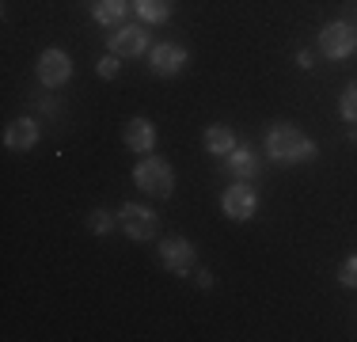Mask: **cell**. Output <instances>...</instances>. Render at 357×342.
Returning a JSON list of instances; mask_svg holds the SVG:
<instances>
[{"instance_id":"obj_1","label":"cell","mask_w":357,"mask_h":342,"mask_svg":"<svg viewBox=\"0 0 357 342\" xmlns=\"http://www.w3.org/2000/svg\"><path fill=\"white\" fill-rule=\"evenodd\" d=\"M266 156L274 164H308V160H316V141L293 126H274L266 133Z\"/></svg>"},{"instance_id":"obj_2","label":"cell","mask_w":357,"mask_h":342,"mask_svg":"<svg viewBox=\"0 0 357 342\" xmlns=\"http://www.w3.org/2000/svg\"><path fill=\"white\" fill-rule=\"evenodd\" d=\"M133 183L141 186L144 194H152V198H172L175 191V171L167 160L160 156H144L137 168H133Z\"/></svg>"},{"instance_id":"obj_3","label":"cell","mask_w":357,"mask_h":342,"mask_svg":"<svg viewBox=\"0 0 357 342\" xmlns=\"http://www.w3.org/2000/svg\"><path fill=\"white\" fill-rule=\"evenodd\" d=\"M118 225L126 228L130 239H152L160 232L156 209H149V205H141V202H126L122 209H118Z\"/></svg>"},{"instance_id":"obj_4","label":"cell","mask_w":357,"mask_h":342,"mask_svg":"<svg viewBox=\"0 0 357 342\" xmlns=\"http://www.w3.org/2000/svg\"><path fill=\"white\" fill-rule=\"evenodd\" d=\"M319 50L327 57H350L357 50V31L350 27V23H327V27L319 31Z\"/></svg>"},{"instance_id":"obj_5","label":"cell","mask_w":357,"mask_h":342,"mask_svg":"<svg viewBox=\"0 0 357 342\" xmlns=\"http://www.w3.org/2000/svg\"><path fill=\"white\" fill-rule=\"evenodd\" d=\"M160 262H164L175 278H186V274L194 270V247H190V239H183V236L164 239V244H160Z\"/></svg>"},{"instance_id":"obj_6","label":"cell","mask_w":357,"mask_h":342,"mask_svg":"<svg viewBox=\"0 0 357 342\" xmlns=\"http://www.w3.org/2000/svg\"><path fill=\"white\" fill-rule=\"evenodd\" d=\"M73 76V61L65 50H42L38 57V80L46 84V88H61V84H69Z\"/></svg>"},{"instance_id":"obj_7","label":"cell","mask_w":357,"mask_h":342,"mask_svg":"<svg viewBox=\"0 0 357 342\" xmlns=\"http://www.w3.org/2000/svg\"><path fill=\"white\" fill-rule=\"evenodd\" d=\"M255 205H259V198H255V191L248 183H232L225 191V198H220V209H225V217H232V221H251Z\"/></svg>"},{"instance_id":"obj_8","label":"cell","mask_w":357,"mask_h":342,"mask_svg":"<svg viewBox=\"0 0 357 342\" xmlns=\"http://www.w3.org/2000/svg\"><path fill=\"white\" fill-rule=\"evenodd\" d=\"M110 50H114L118 57H137L149 50V31L137 27V23H126V27L110 31Z\"/></svg>"},{"instance_id":"obj_9","label":"cell","mask_w":357,"mask_h":342,"mask_svg":"<svg viewBox=\"0 0 357 342\" xmlns=\"http://www.w3.org/2000/svg\"><path fill=\"white\" fill-rule=\"evenodd\" d=\"M149 61H152V73L175 76V73H183V65H186V50L175 46V42H160V46H152Z\"/></svg>"},{"instance_id":"obj_10","label":"cell","mask_w":357,"mask_h":342,"mask_svg":"<svg viewBox=\"0 0 357 342\" xmlns=\"http://www.w3.org/2000/svg\"><path fill=\"white\" fill-rule=\"evenodd\" d=\"M225 160H228V171H232L236 183H251V179H259V171H262L259 156H255L248 144H236V149L228 152Z\"/></svg>"},{"instance_id":"obj_11","label":"cell","mask_w":357,"mask_h":342,"mask_svg":"<svg viewBox=\"0 0 357 342\" xmlns=\"http://www.w3.org/2000/svg\"><path fill=\"white\" fill-rule=\"evenodd\" d=\"M4 144H8L12 152H27V149H35V144H38V126H35V118H15V122H8Z\"/></svg>"},{"instance_id":"obj_12","label":"cell","mask_w":357,"mask_h":342,"mask_svg":"<svg viewBox=\"0 0 357 342\" xmlns=\"http://www.w3.org/2000/svg\"><path fill=\"white\" fill-rule=\"evenodd\" d=\"M126 149L130 152H152V144H156V130H152L149 118H133V122H126Z\"/></svg>"},{"instance_id":"obj_13","label":"cell","mask_w":357,"mask_h":342,"mask_svg":"<svg viewBox=\"0 0 357 342\" xmlns=\"http://www.w3.org/2000/svg\"><path fill=\"white\" fill-rule=\"evenodd\" d=\"M133 8L144 23H167L175 12V0H133Z\"/></svg>"},{"instance_id":"obj_14","label":"cell","mask_w":357,"mask_h":342,"mask_svg":"<svg viewBox=\"0 0 357 342\" xmlns=\"http://www.w3.org/2000/svg\"><path fill=\"white\" fill-rule=\"evenodd\" d=\"M232 149H236V133L228 130V126H209V130H206V152H213V156H228Z\"/></svg>"},{"instance_id":"obj_15","label":"cell","mask_w":357,"mask_h":342,"mask_svg":"<svg viewBox=\"0 0 357 342\" xmlns=\"http://www.w3.org/2000/svg\"><path fill=\"white\" fill-rule=\"evenodd\" d=\"M126 12H130L126 0H96V4H91V15H96L99 23H118Z\"/></svg>"},{"instance_id":"obj_16","label":"cell","mask_w":357,"mask_h":342,"mask_svg":"<svg viewBox=\"0 0 357 342\" xmlns=\"http://www.w3.org/2000/svg\"><path fill=\"white\" fill-rule=\"evenodd\" d=\"M338 110H342L346 122H354V126H357V80H354V84H346L342 99H338Z\"/></svg>"},{"instance_id":"obj_17","label":"cell","mask_w":357,"mask_h":342,"mask_svg":"<svg viewBox=\"0 0 357 342\" xmlns=\"http://www.w3.org/2000/svg\"><path fill=\"white\" fill-rule=\"evenodd\" d=\"M88 228L96 236H107L110 228H114V213H107V209H91L88 213Z\"/></svg>"},{"instance_id":"obj_18","label":"cell","mask_w":357,"mask_h":342,"mask_svg":"<svg viewBox=\"0 0 357 342\" xmlns=\"http://www.w3.org/2000/svg\"><path fill=\"white\" fill-rule=\"evenodd\" d=\"M338 281H342L346 289H357V255H350V259L338 267Z\"/></svg>"},{"instance_id":"obj_19","label":"cell","mask_w":357,"mask_h":342,"mask_svg":"<svg viewBox=\"0 0 357 342\" xmlns=\"http://www.w3.org/2000/svg\"><path fill=\"white\" fill-rule=\"evenodd\" d=\"M114 57H118V54L103 57V61H99V68H96V73L103 76V80H114V76H118V68H122V61H114Z\"/></svg>"},{"instance_id":"obj_20","label":"cell","mask_w":357,"mask_h":342,"mask_svg":"<svg viewBox=\"0 0 357 342\" xmlns=\"http://www.w3.org/2000/svg\"><path fill=\"white\" fill-rule=\"evenodd\" d=\"M296 65H301V68H312L316 61H312V54H308V50H301V54H296Z\"/></svg>"},{"instance_id":"obj_21","label":"cell","mask_w":357,"mask_h":342,"mask_svg":"<svg viewBox=\"0 0 357 342\" xmlns=\"http://www.w3.org/2000/svg\"><path fill=\"white\" fill-rule=\"evenodd\" d=\"M198 285L209 289V285H213V274H209V270H198Z\"/></svg>"}]
</instances>
